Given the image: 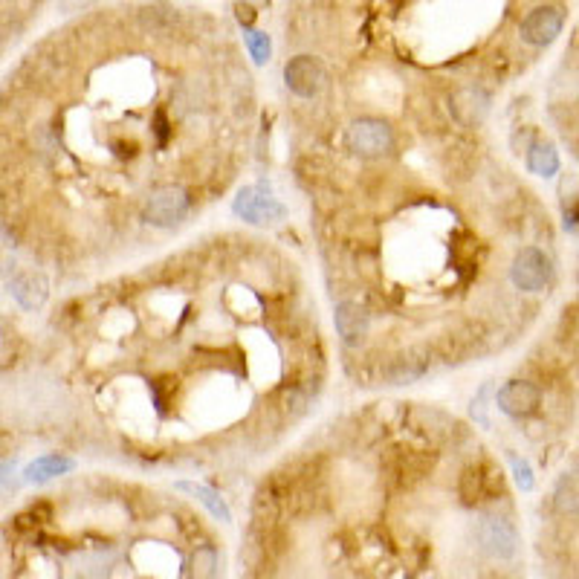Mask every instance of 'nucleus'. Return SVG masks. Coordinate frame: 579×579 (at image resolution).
<instances>
[{
  "label": "nucleus",
  "instance_id": "nucleus-7",
  "mask_svg": "<svg viewBox=\"0 0 579 579\" xmlns=\"http://www.w3.org/2000/svg\"><path fill=\"white\" fill-rule=\"evenodd\" d=\"M510 281L522 293H542L553 281V261L539 247H522L510 264Z\"/></svg>",
  "mask_w": 579,
  "mask_h": 579
},
{
  "label": "nucleus",
  "instance_id": "nucleus-3",
  "mask_svg": "<svg viewBox=\"0 0 579 579\" xmlns=\"http://www.w3.org/2000/svg\"><path fill=\"white\" fill-rule=\"evenodd\" d=\"M432 368V354L423 345H412L400 354H391L377 362V383L383 386H412L423 380Z\"/></svg>",
  "mask_w": 579,
  "mask_h": 579
},
{
  "label": "nucleus",
  "instance_id": "nucleus-11",
  "mask_svg": "<svg viewBox=\"0 0 579 579\" xmlns=\"http://www.w3.org/2000/svg\"><path fill=\"white\" fill-rule=\"evenodd\" d=\"M449 111H452L455 122L461 128H478L487 119V113H490V93L481 84L458 87L449 96Z\"/></svg>",
  "mask_w": 579,
  "mask_h": 579
},
{
  "label": "nucleus",
  "instance_id": "nucleus-1",
  "mask_svg": "<svg viewBox=\"0 0 579 579\" xmlns=\"http://www.w3.org/2000/svg\"><path fill=\"white\" fill-rule=\"evenodd\" d=\"M194 197L183 183H160L142 197L139 221L151 229H174L192 215Z\"/></svg>",
  "mask_w": 579,
  "mask_h": 579
},
{
  "label": "nucleus",
  "instance_id": "nucleus-4",
  "mask_svg": "<svg viewBox=\"0 0 579 579\" xmlns=\"http://www.w3.org/2000/svg\"><path fill=\"white\" fill-rule=\"evenodd\" d=\"M331 82L325 61L316 56H293L284 64V84L293 96H299L304 102H313L325 93V87Z\"/></svg>",
  "mask_w": 579,
  "mask_h": 579
},
{
  "label": "nucleus",
  "instance_id": "nucleus-19",
  "mask_svg": "<svg viewBox=\"0 0 579 579\" xmlns=\"http://www.w3.org/2000/svg\"><path fill=\"white\" fill-rule=\"evenodd\" d=\"M244 44L255 67H264L273 58V38L261 29H244Z\"/></svg>",
  "mask_w": 579,
  "mask_h": 579
},
{
  "label": "nucleus",
  "instance_id": "nucleus-5",
  "mask_svg": "<svg viewBox=\"0 0 579 579\" xmlns=\"http://www.w3.org/2000/svg\"><path fill=\"white\" fill-rule=\"evenodd\" d=\"M475 539L490 559L510 562L519 553V530L501 513H484L475 524Z\"/></svg>",
  "mask_w": 579,
  "mask_h": 579
},
{
  "label": "nucleus",
  "instance_id": "nucleus-9",
  "mask_svg": "<svg viewBox=\"0 0 579 579\" xmlns=\"http://www.w3.org/2000/svg\"><path fill=\"white\" fill-rule=\"evenodd\" d=\"M496 406L498 412L513 417V420H527L542 409V388L530 380L513 377L496 391Z\"/></svg>",
  "mask_w": 579,
  "mask_h": 579
},
{
  "label": "nucleus",
  "instance_id": "nucleus-8",
  "mask_svg": "<svg viewBox=\"0 0 579 579\" xmlns=\"http://www.w3.org/2000/svg\"><path fill=\"white\" fill-rule=\"evenodd\" d=\"M333 325H336L339 342L351 351H359L371 333V310L368 304L357 302V299H342L333 307Z\"/></svg>",
  "mask_w": 579,
  "mask_h": 579
},
{
  "label": "nucleus",
  "instance_id": "nucleus-10",
  "mask_svg": "<svg viewBox=\"0 0 579 579\" xmlns=\"http://www.w3.org/2000/svg\"><path fill=\"white\" fill-rule=\"evenodd\" d=\"M562 27H565V12L559 6H539L519 24V35L530 47H551L562 35Z\"/></svg>",
  "mask_w": 579,
  "mask_h": 579
},
{
  "label": "nucleus",
  "instance_id": "nucleus-6",
  "mask_svg": "<svg viewBox=\"0 0 579 579\" xmlns=\"http://www.w3.org/2000/svg\"><path fill=\"white\" fill-rule=\"evenodd\" d=\"M232 212L249 226H270L287 218V206L264 186H244L232 200Z\"/></svg>",
  "mask_w": 579,
  "mask_h": 579
},
{
  "label": "nucleus",
  "instance_id": "nucleus-20",
  "mask_svg": "<svg viewBox=\"0 0 579 579\" xmlns=\"http://www.w3.org/2000/svg\"><path fill=\"white\" fill-rule=\"evenodd\" d=\"M458 493L464 498V504H475V501L487 498V490H484V467L464 469V475H461V481H458Z\"/></svg>",
  "mask_w": 579,
  "mask_h": 579
},
{
  "label": "nucleus",
  "instance_id": "nucleus-21",
  "mask_svg": "<svg viewBox=\"0 0 579 579\" xmlns=\"http://www.w3.org/2000/svg\"><path fill=\"white\" fill-rule=\"evenodd\" d=\"M510 469H513V481H516V487L522 490V493H533V487H536V478H533V467L519 458V455H513L510 452Z\"/></svg>",
  "mask_w": 579,
  "mask_h": 579
},
{
  "label": "nucleus",
  "instance_id": "nucleus-2",
  "mask_svg": "<svg viewBox=\"0 0 579 579\" xmlns=\"http://www.w3.org/2000/svg\"><path fill=\"white\" fill-rule=\"evenodd\" d=\"M394 145H397L394 128L377 116L354 119L345 131V148L359 160H383L394 151Z\"/></svg>",
  "mask_w": 579,
  "mask_h": 579
},
{
  "label": "nucleus",
  "instance_id": "nucleus-15",
  "mask_svg": "<svg viewBox=\"0 0 579 579\" xmlns=\"http://www.w3.org/2000/svg\"><path fill=\"white\" fill-rule=\"evenodd\" d=\"M174 490L197 498V501L212 513V519H218L221 524H232V510H229L226 498H223L218 490H212V487H206V484H194V481H177Z\"/></svg>",
  "mask_w": 579,
  "mask_h": 579
},
{
  "label": "nucleus",
  "instance_id": "nucleus-13",
  "mask_svg": "<svg viewBox=\"0 0 579 579\" xmlns=\"http://www.w3.org/2000/svg\"><path fill=\"white\" fill-rule=\"evenodd\" d=\"M76 469V461L70 455H61V452H50V455H41L35 461H29L24 467V481L27 484H47L53 478H61L67 472Z\"/></svg>",
  "mask_w": 579,
  "mask_h": 579
},
{
  "label": "nucleus",
  "instance_id": "nucleus-16",
  "mask_svg": "<svg viewBox=\"0 0 579 579\" xmlns=\"http://www.w3.org/2000/svg\"><path fill=\"white\" fill-rule=\"evenodd\" d=\"M553 507H556V513H562V516H577L579 513V467L565 472V475L556 481Z\"/></svg>",
  "mask_w": 579,
  "mask_h": 579
},
{
  "label": "nucleus",
  "instance_id": "nucleus-12",
  "mask_svg": "<svg viewBox=\"0 0 579 579\" xmlns=\"http://www.w3.org/2000/svg\"><path fill=\"white\" fill-rule=\"evenodd\" d=\"M6 287H9V296L24 310H41L50 299V281L35 270H18L6 281Z\"/></svg>",
  "mask_w": 579,
  "mask_h": 579
},
{
  "label": "nucleus",
  "instance_id": "nucleus-17",
  "mask_svg": "<svg viewBox=\"0 0 579 579\" xmlns=\"http://www.w3.org/2000/svg\"><path fill=\"white\" fill-rule=\"evenodd\" d=\"M218 568H221V553L209 542L197 545L189 556V579H218Z\"/></svg>",
  "mask_w": 579,
  "mask_h": 579
},
{
  "label": "nucleus",
  "instance_id": "nucleus-22",
  "mask_svg": "<svg viewBox=\"0 0 579 579\" xmlns=\"http://www.w3.org/2000/svg\"><path fill=\"white\" fill-rule=\"evenodd\" d=\"M490 391H493V386L490 383H484V386L478 388V394L472 397V406H469V414H472V420L481 426V429H490V414H487V397H490Z\"/></svg>",
  "mask_w": 579,
  "mask_h": 579
},
{
  "label": "nucleus",
  "instance_id": "nucleus-18",
  "mask_svg": "<svg viewBox=\"0 0 579 579\" xmlns=\"http://www.w3.org/2000/svg\"><path fill=\"white\" fill-rule=\"evenodd\" d=\"M562 221H565V229L574 232L579 226V177H568L562 183Z\"/></svg>",
  "mask_w": 579,
  "mask_h": 579
},
{
  "label": "nucleus",
  "instance_id": "nucleus-14",
  "mask_svg": "<svg viewBox=\"0 0 579 579\" xmlns=\"http://www.w3.org/2000/svg\"><path fill=\"white\" fill-rule=\"evenodd\" d=\"M524 163H527V171L530 174H536V177H545V180H551L559 174V151H556V145L548 142V139H536V142H530L527 145V154H524Z\"/></svg>",
  "mask_w": 579,
  "mask_h": 579
}]
</instances>
